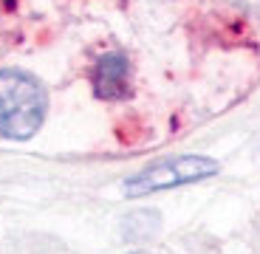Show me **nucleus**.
Segmentation results:
<instances>
[{
	"label": "nucleus",
	"instance_id": "nucleus-4",
	"mask_svg": "<svg viewBox=\"0 0 260 254\" xmlns=\"http://www.w3.org/2000/svg\"><path fill=\"white\" fill-rule=\"evenodd\" d=\"M133 254H147V251H133Z\"/></svg>",
	"mask_w": 260,
	"mask_h": 254
},
{
	"label": "nucleus",
	"instance_id": "nucleus-2",
	"mask_svg": "<svg viewBox=\"0 0 260 254\" xmlns=\"http://www.w3.org/2000/svg\"><path fill=\"white\" fill-rule=\"evenodd\" d=\"M218 172V161L209 156H173L158 164H150L142 172L124 178L122 192L127 198H142L164 189H176L184 184H195Z\"/></svg>",
	"mask_w": 260,
	"mask_h": 254
},
{
	"label": "nucleus",
	"instance_id": "nucleus-3",
	"mask_svg": "<svg viewBox=\"0 0 260 254\" xmlns=\"http://www.w3.org/2000/svg\"><path fill=\"white\" fill-rule=\"evenodd\" d=\"M130 91V62L124 54H105L93 65V93L105 102L124 99Z\"/></svg>",
	"mask_w": 260,
	"mask_h": 254
},
{
	"label": "nucleus",
	"instance_id": "nucleus-1",
	"mask_svg": "<svg viewBox=\"0 0 260 254\" xmlns=\"http://www.w3.org/2000/svg\"><path fill=\"white\" fill-rule=\"evenodd\" d=\"M48 111V93L37 77L3 68L0 71V136L26 141L43 127Z\"/></svg>",
	"mask_w": 260,
	"mask_h": 254
}]
</instances>
